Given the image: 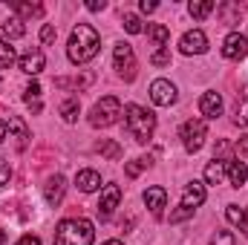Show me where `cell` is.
<instances>
[{"label":"cell","instance_id":"cell-1","mask_svg":"<svg viewBox=\"0 0 248 245\" xmlns=\"http://www.w3.org/2000/svg\"><path fill=\"white\" fill-rule=\"evenodd\" d=\"M98 46H101V38H98V32H95L90 23H78V26L69 32L66 55H69V61L75 63V66H81V63L93 61V58L98 55Z\"/></svg>","mask_w":248,"mask_h":245},{"label":"cell","instance_id":"cell-2","mask_svg":"<svg viewBox=\"0 0 248 245\" xmlns=\"http://www.w3.org/2000/svg\"><path fill=\"white\" fill-rule=\"evenodd\" d=\"M95 240V225L84 216L63 219L55 228V245H93Z\"/></svg>","mask_w":248,"mask_h":245},{"label":"cell","instance_id":"cell-3","mask_svg":"<svg viewBox=\"0 0 248 245\" xmlns=\"http://www.w3.org/2000/svg\"><path fill=\"white\" fill-rule=\"evenodd\" d=\"M124 124H127V133L136 138V144H147L153 138V130H156V116L147 107L127 104L124 107Z\"/></svg>","mask_w":248,"mask_h":245},{"label":"cell","instance_id":"cell-4","mask_svg":"<svg viewBox=\"0 0 248 245\" xmlns=\"http://www.w3.org/2000/svg\"><path fill=\"white\" fill-rule=\"evenodd\" d=\"M202 202H205V184L196 182V179H193V182H187L185 190H182L179 211H173V214H170V222H185V219H190Z\"/></svg>","mask_w":248,"mask_h":245},{"label":"cell","instance_id":"cell-5","mask_svg":"<svg viewBox=\"0 0 248 245\" xmlns=\"http://www.w3.org/2000/svg\"><path fill=\"white\" fill-rule=\"evenodd\" d=\"M124 116V107L116 95H104L101 101H95V107L90 110V124L93 127H113Z\"/></svg>","mask_w":248,"mask_h":245},{"label":"cell","instance_id":"cell-6","mask_svg":"<svg viewBox=\"0 0 248 245\" xmlns=\"http://www.w3.org/2000/svg\"><path fill=\"white\" fill-rule=\"evenodd\" d=\"M179 138H182V147L187 153H199L205 138H208V122L205 119H187L179 130Z\"/></svg>","mask_w":248,"mask_h":245},{"label":"cell","instance_id":"cell-7","mask_svg":"<svg viewBox=\"0 0 248 245\" xmlns=\"http://www.w3.org/2000/svg\"><path fill=\"white\" fill-rule=\"evenodd\" d=\"M113 66H116V72L122 75L124 81H133L136 78V52H133V46L130 44H116V49H113Z\"/></svg>","mask_w":248,"mask_h":245},{"label":"cell","instance_id":"cell-8","mask_svg":"<svg viewBox=\"0 0 248 245\" xmlns=\"http://www.w3.org/2000/svg\"><path fill=\"white\" fill-rule=\"evenodd\" d=\"M150 101H153L156 107H170V104L176 101V87H173L168 78H156V81L150 84Z\"/></svg>","mask_w":248,"mask_h":245},{"label":"cell","instance_id":"cell-9","mask_svg":"<svg viewBox=\"0 0 248 245\" xmlns=\"http://www.w3.org/2000/svg\"><path fill=\"white\" fill-rule=\"evenodd\" d=\"M119 202H122V187L119 184H104L101 187V199H98V216L110 219L113 211L119 208Z\"/></svg>","mask_w":248,"mask_h":245},{"label":"cell","instance_id":"cell-10","mask_svg":"<svg viewBox=\"0 0 248 245\" xmlns=\"http://www.w3.org/2000/svg\"><path fill=\"white\" fill-rule=\"evenodd\" d=\"M179 49H182V55H205V52H208V38H205V32H202V29L185 32L182 41H179Z\"/></svg>","mask_w":248,"mask_h":245},{"label":"cell","instance_id":"cell-11","mask_svg":"<svg viewBox=\"0 0 248 245\" xmlns=\"http://www.w3.org/2000/svg\"><path fill=\"white\" fill-rule=\"evenodd\" d=\"M44 66H46V55H44L38 46H35V49H26V52L17 58V69H20V72H26V75H32V78H35V75H41V72H44Z\"/></svg>","mask_w":248,"mask_h":245},{"label":"cell","instance_id":"cell-12","mask_svg":"<svg viewBox=\"0 0 248 245\" xmlns=\"http://www.w3.org/2000/svg\"><path fill=\"white\" fill-rule=\"evenodd\" d=\"M222 55L228 61H243L248 55V38L240 35V32H231L225 41H222Z\"/></svg>","mask_w":248,"mask_h":245},{"label":"cell","instance_id":"cell-13","mask_svg":"<svg viewBox=\"0 0 248 245\" xmlns=\"http://www.w3.org/2000/svg\"><path fill=\"white\" fill-rule=\"evenodd\" d=\"M144 205L150 208V214H153L156 219H162V214H165V208H168V190L159 187V184L147 187V190H144Z\"/></svg>","mask_w":248,"mask_h":245},{"label":"cell","instance_id":"cell-14","mask_svg":"<svg viewBox=\"0 0 248 245\" xmlns=\"http://www.w3.org/2000/svg\"><path fill=\"white\" fill-rule=\"evenodd\" d=\"M63 193H66V179H63L61 173L49 176L46 184H44V199H46V205L58 208V205H61V199H63Z\"/></svg>","mask_w":248,"mask_h":245},{"label":"cell","instance_id":"cell-15","mask_svg":"<svg viewBox=\"0 0 248 245\" xmlns=\"http://www.w3.org/2000/svg\"><path fill=\"white\" fill-rule=\"evenodd\" d=\"M199 113H202V119H205V122H208V119L222 116V95H219V92H214V90L202 92V98H199Z\"/></svg>","mask_w":248,"mask_h":245},{"label":"cell","instance_id":"cell-16","mask_svg":"<svg viewBox=\"0 0 248 245\" xmlns=\"http://www.w3.org/2000/svg\"><path fill=\"white\" fill-rule=\"evenodd\" d=\"M228 162L231 159H214L205 165V184H222L228 179Z\"/></svg>","mask_w":248,"mask_h":245},{"label":"cell","instance_id":"cell-17","mask_svg":"<svg viewBox=\"0 0 248 245\" xmlns=\"http://www.w3.org/2000/svg\"><path fill=\"white\" fill-rule=\"evenodd\" d=\"M6 130H9V138H15V147H17V150H23V147H26V141H29V127L20 122L17 116H9Z\"/></svg>","mask_w":248,"mask_h":245},{"label":"cell","instance_id":"cell-18","mask_svg":"<svg viewBox=\"0 0 248 245\" xmlns=\"http://www.w3.org/2000/svg\"><path fill=\"white\" fill-rule=\"evenodd\" d=\"M75 187H78L81 193H95V190L101 187V173H98V170H78Z\"/></svg>","mask_w":248,"mask_h":245},{"label":"cell","instance_id":"cell-19","mask_svg":"<svg viewBox=\"0 0 248 245\" xmlns=\"http://www.w3.org/2000/svg\"><path fill=\"white\" fill-rule=\"evenodd\" d=\"M246 182H248V165L231 159V162H228V184H231V187H243Z\"/></svg>","mask_w":248,"mask_h":245},{"label":"cell","instance_id":"cell-20","mask_svg":"<svg viewBox=\"0 0 248 245\" xmlns=\"http://www.w3.org/2000/svg\"><path fill=\"white\" fill-rule=\"evenodd\" d=\"M214 9H217V3H214V0H190V3H187V12H190V17H193V20H205Z\"/></svg>","mask_w":248,"mask_h":245},{"label":"cell","instance_id":"cell-21","mask_svg":"<svg viewBox=\"0 0 248 245\" xmlns=\"http://www.w3.org/2000/svg\"><path fill=\"white\" fill-rule=\"evenodd\" d=\"M234 124L248 127V87L240 90V98H237V107H234Z\"/></svg>","mask_w":248,"mask_h":245},{"label":"cell","instance_id":"cell-22","mask_svg":"<svg viewBox=\"0 0 248 245\" xmlns=\"http://www.w3.org/2000/svg\"><path fill=\"white\" fill-rule=\"evenodd\" d=\"M147 38H150L159 49H165V44L170 41V29H168L165 23H150V26H147Z\"/></svg>","mask_w":248,"mask_h":245},{"label":"cell","instance_id":"cell-23","mask_svg":"<svg viewBox=\"0 0 248 245\" xmlns=\"http://www.w3.org/2000/svg\"><path fill=\"white\" fill-rule=\"evenodd\" d=\"M23 35H26V26H23L20 17H9V20L3 23V38H6V41H17V38H23Z\"/></svg>","mask_w":248,"mask_h":245},{"label":"cell","instance_id":"cell-24","mask_svg":"<svg viewBox=\"0 0 248 245\" xmlns=\"http://www.w3.org/2000/svg\"><path fill=\"white\" fill-rule=\"evenodd\" d=\"M41 92H44V90H41L38 81H32V84L23 90V98H26V104L32 107V113H41V110H44V104H41Z\"/></svg>","mask_w":248,"mask_h":245},{"label":"cell","instance_id":"cell-25","mask_svg":"<svg viewBox=\"0 0 248 245\" xmlns=\"http://www.w3.org/2000/svg\"><path fill=\"white\" fill-rule=\"evenodd\" d=\"M217 12L222 15V23H237V17L243 15V3H219L217 6Z\"/></svg>","mask_w":248,"mask_h":245},{"label":"cell","instance_id":"cell-26","mask_svg":"<svg viewBox=\"0 0 248 245\" xmlns=\"http://www.w3.org/2000/svg\"><path fill=\"white\" fill-rule=\"evenodd\" d=\"M15 15L17 17H41L44 6L41 3H15Z\"/></svg>","mask_w":248,"mask_h":245},{"label":"cell","instance_id":"cell-27","mask_svg":"<svg viewBox=\"0 0 248 245\" xmlns=\"http://www.w3.org/2000/svg\"><path fill=\"white\" fill-rule=\"evenodd\" d=\"M78 110H81V104H78V98H66L61 104V119L66 124H72L75 119H78Z\"/></svg>","mask_w":248,"mask_h":245},{"label":"cell","instance_id":"cell-28","mask_svg":"<svg viewBox=\"0 0 248 245\" xmlns=\"http://www.w3.org/2000/svg\"><path fill=\"white\" fill-rule=\"evenodd\" d=\"M15 63V49L9 46V41L0 35V69H9Z\"/></svg>","mask_w":248,"mask_h":245},{"label":"cell","instance_id":"cell-29","mask_svg":"<svg viewBox=\"0 0 248 245\" xmlns=\"http://www.w3.org/2000/svg\"><path fill=\"white\" fill-rule=\"evenodd\" d=\"M147 168H150V159H133V162L124 165V173H127L130 179H136V176H139L141 170H147Z\"/></svg>","mask_w":248,"mask_h":245},{"label":"cell","instance_id":"cell-30","mask_svg":"<svg viewBox=\"0 0 248 245\" xmlns=\"http://www.w3.org/2000/svg\"><path fill=\"white\" fill-rule=\"evenodd\" d=\"M122 20H124V29H127L130 35H141V32H144V26H141V17H139V15L127 12V15H124Z\"/></svg>","mask_w":248,"mask_h":245},{"label":"cell","instance_id":"cell-31","mask_svg":"<svg viewBox=\"0 0 248 245\" xmlns=\"http://www.w3.org/2000/svg\"><path fill=\"white\" fill-rule=\"evenodd\" d=\"M211 245H237V240H234L231 231H217V234L211 237Z\"/></svg>","mask_w":248,"mask_h":245},{"label":"cell","instance_id":"cell-32","mask_svg":"<svg viewBox=\"0 0 248 245\" xmlns=\"http://www.w3.org/2000/svg\"><path fill=\"white\" fill-rule=\"evenodd\" d=\"M150 63H153V66H168V63H170V49H156V52L150 55Z\"/></svg>","mask_w":248,"mask_h":245},{"label":"cell","instance_id":"cell-33","mask_svg":"<svg viewBox=\"0 0 248 245\" xmlns=\"http://www.w3.org/2000/svg\"><path fill=\"white\" fill-rule=\"evenodd\" d=\"M243 214H246V211H243L240 205H228V211H225V216H228L231 225H240V222H243Z\"/></svg>","mask_w":248,"mask_h":245},{"label":"cell","instance_id":"cell-34","mask_svg":"<svg viewBox=\"0 0 248 245\" xmlns=\"http://www.w3.org/2000/svg\"><path fill=\"white\" fill-rule=\"evenodd\" d=\"M55 38H58V29H55L52 23H46V26L41 29V41H44V44H52Z\"/></svg>","mask_w":248,"mask_h":245},{"label":"cell","instance_id":"cell-35","mask_svg":"<svg viewBox=\"0 0 248 245\" xmlns=\"http://www.w3.org/2000/svg\"><path fill=\"white\" fill-rule=\"evenodd\" d=\"M12 179V168H9V162L6 159H0V187H6Z\"/></svg>","mask_w":248,"mask_h":245},{"label":"cell","instance_id":"cell-36","mask_svg":"<svg viewBox=\"0 0 248 245\" xmlns=\"http://www.w3.org/2000/svg\"><path fill=\"white\" fill-rule=\"evenodd\" d=\"M98 150H104V153H107L110 159H119V156H122V150H119V144H104V147L98 144Z\"/></svg>","mask_w":248,"mask_h":245},{"label":"cell","instance_id":"cell-37","mask_svg":"<svg viewBox=\"0 0 248 245\" xmlns=\"http://www.w3.org/2000/svg\"><path fill=\"white\" fill-rule=\"evenodd\" d=\"M87 9L90 12H104L107 9V0H87Z\"/></svg>","mask_w":248,"mask_h":245},{"label":"cell","instance_id":"cell-38","mask_svg":"<svg viewBox=\"0 0 248 245\" xmlns=\"http://www.w3.org/2000/svg\"><path fill=\"white\" fill-rule=\"evenodd\" d=\"M139 9H141L144 15H150V12H156V9H159V3H156V0H141V3H139Z\"/></svg>","mask_w":248,"mask_h":245},{"label":"cell","instance_id":"cell-39","mask_svg":"<svg viewBox=\"0 0 248 245\" xmlns=\"http://www.w3.org/2000/svg\"><path fill=\"white\" fill-rule=\"evenodd\" d=\"M17 245H41V240H38L35 234H26V237H20V240H17Z\"/></svg>","mask_w":248,"mask_h":245},{"label":"cell","instance_id":"cell-40","mask_svg":"<svg viewBox=\"0 0 248 245\" xmlns=\"http://www.w3.org/2000/svg\"><path fill=\"white\" fill-rule=\"evenodd\" d=\"M243 211H246V214H243V222H240L237 228L243 231V237H246V240H248V208H243Z\"/></svg>","mask_w":248,"mask_h":245},{"label":"cell","instance_id":"cell-41","mask_svg":"<svg viewBox=\"0 0 248 245\" xmlns=\"http://www.w3.org/2000/svg\"><path fill=\"white\" fill-rule=\"evenodd\" d=\"M237 150H240L243 156H248V136H243V138L237 141Z\"/></svg>","mask_w":248,"mask_h":245},{"label":"cell","instance_id":"cell-42","mask_svg":"<svg viewBox=\"0 0 248 245\" xmlns=\"http://www.w3.org/2000/svg\"><path fill=\"white\" fill-rule=\"evenodd\" d=\"M6 138V122H0V141Z\"/></svg>","mask_w":248,"mask_h":245},{"label":"cell","instance_id":"cell-43","mask_svg":"<svg viewBox=\"0 0 248 245\" xmlns=\"http://www.w3.org/2000/svg\"><path fill=\"white\" fill-rule=\"evenodd\" d=\"M6 243V231H3V228H0V245Z\"/></svg>","mask_w":248,"mask_h":245},{"label":"cell","instance_id":"cell-44","mask_svg":"<svg viewBox=\"0 0 248 245\" xmlns=\"http://www.w3.org/2000/svg\"><path fill=\"white\" fill-rule=\"evenodd\" d=\"M101 245H122L119 240H107V243H101Z\"/></svg>","mask_w":248,"mask_h":245}]
</instances>
